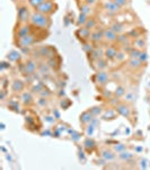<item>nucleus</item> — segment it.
I'll list each match as a JSON object with an SVG mask.
<instances>
[{
  "label": "nucleus",
  "instance_id": "obj_1",
  "mask_svg": "<svg viewBox=\"0 0 150 170\" xmlns=\"http://www.w3.org/2000/svg\"><path fill=\"white\" fill-rule=\"evenodd\" d=\"M31 23L33 26L40 27V29H48L50 26V18L48 15H44L40 11H35L31 16Z\"/></svg>",
  "mask_w": 150,
  "mask_h": 170
},
{
  "label": "nucleus",
  "instance_id": "obj_2",
  "mask_svg": "<svg viewBox=\"0 0 150 170\" xmlns=\"http://www.w3.org/2000/svg\"><path fill=\"white\" fill-rule=\"evenodd\" d=\"M36 11H40L44 15H50L55 10V5L51 0H45L43 4H41L37 8H35Z\"/></svg>",
  "mask_w": 150,
  "mask_h": 170
},
{
  "label": "nucleus",
  "instance_id": "obj_3",
  "mask_svg": "<svg viewBox=\"0 0 150 170\" xmlns=\"http://www.w3.org/2000/svg\"><path fill=\"white\" fill-rule=\"evenodd\" d=\"M35 42H36L35 37H34L33 34H28V35L21 37V39H18V42H17V44L19 45L21 49H23V48H27V47H31V45H33L34 43H35Z\"/></svg>",
  "mask_w": 150,
  "mask_h": 170
},
{
  "label": "nucleus",
  "instance_id": "obj_4",
  "mask_svg": "<svg viewBox=\"0 0 150 170\" xmlns=\"http://www.w3.org/2000/svg\"><path fill=\"white\" fill-rule=\"evenodd\" d=\"M31 16L32 15H29L28 9L25 6H21L18 8V21L21 24H26L28 21H31Z\"/></svg>",
  "mask_w": 150,
  "mask_h": 170
},
{
  "label": "nucleus",
  "instance_id": "obj_5",
  "mask_svg": "<svg viewBox=\"0 0 150 170\" xmlns=\"http://www.w3.org/2000/svg\"><path fill=\"white\" fill-rule=\"evenodd\" d=\"M103 7H104L105 10H106V13L108 15H114L116 13H119V10H120V8H121V7H119L113 0H111V1H105Z\"/></svg>",
  "mask_w": 150,
  "mask_h": 170
},
{
  "label": "nucleus",
  "instance_id": "obj_6",
  "mask_svg": "<svg viewBox=\"0 0 150 170\" xmlns=\"http://www.w3.org/2000/svg\"><path fill=\"white\" fill-rule=\"evenodd\" d=\"M36 67H37V64L34 60H28L24 64V73L27 75L34 74L36 70Z\"/></svg>",
  "mask_w": 150,
  "mask_h": 170
},
{
  "label": "nucleus",
  "instance_id": "obj_7",
  "mask_svg": "<svg viewBox=\"0 0 150 170\" xmlns=\"http://www.w3.org/2000/svg\"><path fill=\"white\" fill-rule=\"evenodd\" d=\"M103 32H104V39H105L106 41H108V42H116V41H117L119 34L115 33L112 29H105Z\"/></svg>",
  "mask_w": 150,
  "mask_h": 170
},
{
  "label": "nucleus",
  "instance_id": "obj_8",
  "mask_svg": "<svg viewBox=\"0 0 150 170\" xmlns=\"http://www.w3.org/2000/svg\"><path fill=\"white\" fill-rule=\"evenodd\" d=\"M31 34V26L27 25V24H23V26L18 27V31L16 33V37L17 39H21V37H26Z\"/></svg>",
  "mask_w": 150,
  "mask_h": 170
},
{
  "label": "nucleus",
  "instance_id": "obj_9",
  "mask_svg": "<svg viewBox=\"0 0 150 170\" xmlns=\"http://www.w3.org/2000/svg\"><path fill=\"white\" fill-rule=\"evenodd\" d=\"M103 39H104V32H103V31H100V30L92 31V34H90V39H89V40H90L93 43H98Z\"/></svg>",
  "mask_w": 150,
  "mask_h": 170
},
{
  "label": "nucleus",
  "instance_id": "obj_10",
  "mask_svg": "<svg viewBox=\"0 0 150 170\" xmlns=\"http://www.w3.org/2000/svg\"><path fill=\"white\" fill-rule=\"evenodd\" d=\"M96 80H97V83H100V85H105L108 82V74L104 70H98L96 74Z\"/></svg>",
  "mask_w": 150,
  "mask_h": 170
},
{
  "label": "nucleus",
  "instance_id": "obj_11",
  "mask_svg": "<svg viewBox=\"0 0 150 170\" xmlns=\"http://www.w3.org/2000/svg\"><path fill=\"white\" fill-rule=\"evenodd\" d=\"M116 110L119 111V113L122 115V116H124V117H130V115H131V111H130V108H129L128 105H125V104H116Z\"/></svg>",
  "mask_w": 150,
  "mask_h": 170
},
{
  "label": "nucleus",
  "instance_id": "obj_12",
  "mask_svg": "<svg viewBox=\"0 0 150 170\" xmlns=\"http://www.w3.org/2000/svg\"><path fill=\"white\" fill-rule=\"evenodd\" d=\"M77 34L81 37V40H89V39H90V34H92V31L88 30L86 26H84V27H80V29H79Z\"/></svg>",
  "mask_w": 150,
  "mask_h": 170
},
{
  "label": "nucleus",
  "instance_id": "obj_13",
  "mask_svg": "<svg viewBox=\"0 0 150 170\" xmlns=\"http://www.w3.org/2000/svg\"><path fill=\"white\" fill-rule=\"evenodd\" d=\"M116 55H117V50L114 47H108L104 51V56L106 59H114V58H116Z\"/></svg>",
  "mask_w": 150,
  "mask_h": 170
},
{
  "label": "nucleus",
  "instance_id": "obj_14",
  "mask_svg": "<svg viewBox=\"0 0 150 170\" xmlns=\"http://www.w3.org/2000/svg\"><path fill=\"white\" fill-rule=\"evenodd\" d=\"M24 86H25V85H24L23 81H21V80H15V81L13 82L11 89H13L14 92H21V91L24 90Z\"/></svg>",
  "mask_w": 150,
  "mask_h": 170
},
{
  "label": "nucleus",
  "instance_id": "obj_15",
  "mask_svg": "<svg viewBox=\"0 0 150 170\" xmlns=\"http://www.w3.org/2000/svg\"><path fill=\"white\" fill-rule=\"evenodd\" d=\"M109 29H112V30L114 31L115 33H117V34H121V33L124 32V25L119 22H115L109 26Z\"/></svg>",
  "mask_w": 150,
  "mask_h": 170
},
{
  "label": "nucleus",
  "instance_id": "obj_16",
  "mask_svg": "<svg viewBox=\"0 0 150 170\" xmlns=\"http://www.w3.org/2000/svg\"><path fill=\"white\" fill-rule=\"evenodd\" d=\"M129 67L133 68V69H138L142 66V61L139 59V58H131L130 61H129Z\"/></svg>",
  "mask_w": 150,
  "mask_h": 170
},
{
  "label": "nucleus",
  "instance_id": "obj_17",
  "mask_svg": "<svg viewBox=\"0 0 150 170\" xmlns=\"http://www.w3.org/2000/svg\"><path fill=\"white\" fill-rule=\"evenodd\" d=\"M103 55H104V52L100 50V49H93V51L90 52V57L95 61L98 60L100 58H103Z\"/></svg>",
  "mask_w": 150,
  "mask_h": 170
},
{
  "label": "nucleus",
  "instance_id": "obj_18",
  "mask_svg": "<svg viewBox=\"0 0 150 170\" xmlns=\"http://www.w3.org/2000/svg\"><path fill=\"white\" fill-rule=\"evenodd\" d=\"M85 26L88 29V30H94L95 27H97V21L94 18V17H90V18H88L87 19V22H86Z\"/></svg>",
  "mask_w": 150,
  "mask_h": 170
},
{
  "label": "nucleus",
  "instance_id": "obj_19",
  "mask_svg": "<svg viewBox=\"0 0 150 170\" xmlns=\"http://www.w3.org/2000/svg\"><path fill=\"white\" fill-rule=\"evenodd\" d=\"M7 59L9 61H17V60L21 59V53L18 51H10L8 53Z\"/></svg>",
  "mask_w": 150,
  "mask_h": 170
},
{
  "label": "nucleus",
  "instance_id": "obj_20",
  "mask_svg": "<svg viewBox=\"0 0 150 170\" xmlns=\"http://www.w3.org/2000/svg\"><path fill=\"white\" fill-rule=\"evenodd\" d=\"M96 67H97L98 70H104L107 67L106 60L104 59V58H100L98 60H96Z\"/></svg>",
  "mask_w": 150,
  "mask_h": 170
},
{
  "label": "nucleus",
  "instance_id": "obj_21",
  "mask_svg": "<svg viewBox=\"0 0 150 170\" xmlns=\"http://www.w3.org/2000/svg\"><path fill=\"white\" fill-rule=\"evenodd\" d=\"M87 19H88V15L80 13V15H79V17H78V21H77V24H78L79 26H85Z\"/></svg>",
  "mask_w": 150,
  "mask_h": 170
},
{
  "label": "nucleus",
  "instance_id": "obj_22",
  "mask_svg": "<svg viewBox=\"0 0 150 170\" xmlns=\"http://www.w3.org/2000/svg\"><path fill=\"white\" fill-rule=\"evenodd\" d=\"M21 100L25 104H29L32 102V94L29 92H24L21 94Z\"/></svg>",
  "mask_w": 150,
  "mask_h": 170
},
{
  "label": "nucleus",
  "instance_id": "obj_23",
  "mask_svg": "<svg viewBox=\"0 0 150 170\" xmlns=\"http://www.w3.org/2000/svg\"><path fill=\"white\" fill-rule=\"evenodd\" d=\"M90 11H92V6H89L88 4H86L85 2V4H82V5L80 6V13L88 15Z\"/></svg>",
  "mask_w": 150,
  "mask_h": 170
},
{
  "label": "nucleus",
  "instance_id": "obj_24",
  "mask_svg": "<svg viewBox=\"0 0 150 170\" xmlns=\"http://www.w3.org/2000/svg\"><path fill=\"white\" fill-rule=\"evenodd\" d=\"M38 70H40L41 74H49V72H50V66H49V64H44V62L41 64Z\"/></svg>",
  "mask_w": 150,
  "mask_h": 170
},
{
  "label": "nucleus",
  "instance_id": "obj_25",
  "mask_svg": "<svg viewBox=\"0 0 150 170\" xmlns=\"http://www.w3.org/2000/svg\"><path fill=\"white\" fill-rule=\"evenodd\" d=\"M38 55H41V57H45V56H50L52 57V55L50 53V49L48 47H42L38 50Z\"/></svg>",
  "mask_w": 150,
  "mask_h": 170
},
{
  "label": "nucleus",
  "instance_id": "obj_26",
  "mask_svg": "<svg viewBox=\"0 0 150 170\" xmlns=\"http://www.w3.org/2000/svg\"><path fill=\"white\" fill-rule=\"evenodd\" d=\"M103 158L106 159V160H113L115 158V154L113 152H111V151L105 150V151H103Z\"/></svg>",
  "mask_w": 150,
  "mask_h": 170
},
{
  "label": "nucleus",
  "instance_id": "obj_27",
  "mask_svg": "<svg viewBox=\"0 0 150 170\" xmlns=\"http://www.w3.org/2000/svg\"><path fill=\"white\" fill-rule=\"evenodd\" d=\"M134 47H136V49H142L146 47V42L143 39H138L134 41Z\"/></svg>",
  "mask_w": 150,
  "mask_h": 170
},
{
  "label": "nucleus",
  "instance_id": "obj_28",
  "mask_svg": "<svg viewBox=\"0 0 150 170\" xmlns=\"http://www.w3.org/2000/svg\"><path fill=\"white\" fill-rule=\"evenodd\" d=\"M140 53H141V50H140V49H132L131 51L129 52V55H130L131 58H139V57H140Z\"/></svg>",
  "mask_w": 150,
  "mask_h": 170
},
{
  "label": "nucleus",
  "instance_id": "obj_29",
  "mask_svg": "<svg viewBox=\"0 0 150 170\" xmlns=\"http://www.w3.org/2000/svg\"><path fill=\"white\" fill-rule=\"evenodd\" d=\"M44 1H45V0H28L29 5L33 8H37L41 4H43Z\"/></svg>",
  "mask_w": 150,
  "mask_h": 170
},
{
  "label": "nucleus",
  "instance_id": "obj_30",
  "mask_svg": "<svg viewBox=\"0 0 150 170\" xmlns=\"http://www.w3.org/2000/svg\"><path fill=\"white\" fill-rule=\"evenodd\" d=\"M125 94V89L123 88V86H119L116 91H115V95L117 96V98H120V96L124 95Z\"/></svg>",
  "mask_w": 150,
  "mask_h": 170
},
{
  "label": "nucleus",
  "instance_id": "obj_31",
  "mask_svg": "<svg viewBox=\"0 0 150 170\" xmlns=\"http://www.w3.org/2000/svg\"><path fill=\"white\" fill-rule=\"evenodd\" d=\"M119 7H124L128 5V0H113Z\"/></svg>",
  "mask_w": 150,
  "mask_h": 170
},
{
  "label": "nucleus",
  "instance_id": "obj_32",
  "mask_svg": "<svg viewBox=\"0 0 150 170\" xmlns=\"http://www.w3.org/2000/svg\"><path fill=\"white\" fill-rule=\"evenodd\" d=\"M120 158L124 159V160H128V159H131V158H132V154L129 153V152H123V153L120 154Z\"/></svg>",
  "mask_w": 150,
  "mask_h": 170
},
{
  "label": "nucleus",
  "instance_id": "obj_33",
  "mask_svg": "<svg viewBox=\"0 0 150 170\" xmlns=\"http://www.w3.org/2000/svg\"><path fill=\"white\" fill-rule=\"evenodd\" d=\"M125 58V53L124 52H119L117 51V55H116V59L119 61H122V60Z\"/></svg>",
  "mask_w": 150,
  "mask_h": 170
},
{
  "label": "nucleus",
  "instance_id": "obj_34",
  "mask_svg": "<svg viewBox=\"0 0 150 170\" xmlns=\"http://www.w3.org/2000/svg\"><path fill=\"white\" fill-rule=\"evenodd\" d=\"M84 50H85L86 52H89V53H90V52L93 51V47L89 44V43H85V44H84Z\"/></svg>",
  "mask_w": 150,
  "mask_h": 170
},
{
  "label": "nucleus",
  "instance_id": "obj_35",
  "mask_svg": "<svg viewBox=\"0 0 150 170\" xmlns=\"http://www.w3.org/2000/svg\"><path fill=\"white\" fill-rule=\"evenodd\" d=\"M139 59L141 60V61H147V59H148V56H147V53L146 52L141 51V53H140V57H139Z\"/></svg>",
  "mask_w": 150,
  "mask_h": 170
},
{
  "label": "nucleus",
  "instance_id": "obj_36",
  "mask_svg": "<svg viewBox=\"0 0 150 170\" xmlns=\"http://www.w3.org/2000/svg\"><path fill=\"white\" fill-rule=\"evenodd\" d=\"M97 0H86V4H88L89 6H93L94 4H96Z\"/></svg>",
  "mask_w": 150,
  "mask_h": 170
},
{
  "label": "nucleus",
  "instance_id": "obj_37",
  "mask_svg": "<svg viewBox=\"0 0 150 170\" xmlns=\"http://www.w3.org/2000/svg\"><path fill=\"white\" fill-rule=\"evenodd\" d=\"M97 109H98V108H93V109H92V113H93V115H97L98 112H100V110L98 111Z\"/></svg>",
  "mask_w": 150,
  "mask_h": 170
},
{
  "label": "nucleus",
  "instance_id": "obj_38",
  "mask_svg": "<svg viewBox=\"0 0 150 170\" xmlns=\"http://www.w3.org/2000/svg\"><path fill=\"white\" fill-rule=\"evenodd\" d=\"M13 1H16V0H13Z\"/></svg>",
  "mask_w": 150,
  "mask_h": 170
},
{
  "label": "nucleus",
  "instance_id": "obj_39",
  "mask_svg": "<svg viewBox=\"0 0 150 170\" xmlns=\"http://www.w3.org/2000/svg\"><path fill=\"white\" fill-rule=\"evenodd\" d=\"M84 1H86V0H84Z\"/></svg>",
  "mask_w": 150,
  "mask_h": 170
}]
</instances>
